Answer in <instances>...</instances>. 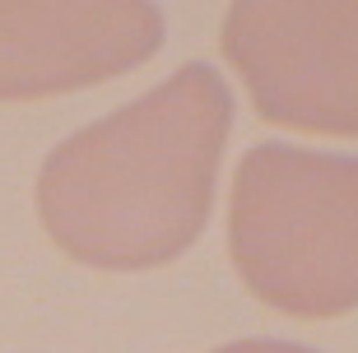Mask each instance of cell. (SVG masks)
<instances>
[{"label": "cell", "mask_w": 358, "mask_h": 353, "mask_svg": "<svg viewBox=\"0 0 358 353\" xmlns=\"http://www.w3.org/2000/svg\"><path fill=\"white\" fill-rule=\"evenodd\" d=\"M233 131V89L205 61L66 135L38 172V219L70 261L154 270L196 247Z\"/></svg>", "instance_id": "6da1fadb"}, {"label": "cell", "mask_w": 358, "mask_h": 353, "mask_svg": "<svg viewBox=\"0 0 358 353\" xmlns=\"http://www.w3.org/2000/svg\"><path fill=\"white\" fill-rule=\"evenodd\" d=\"M228 256L284 316L326 321L358 307V158L266 140L233 177Z\"/></svg>", "instance_id": "7a4b0ae2"}, {"label": "cell", "mask_w": 358, "mask_h": 353, "mask_svg": "<svg viewBox=\"0 0 358 353\" xmlns=\"http://www.w3.org/2000/svg\"><path fill=\"white\" fill-rule=\"evenodd\" d=\"M219 47L261 121L358 140V0H242Z\"/></svg>", "instance_id": "3957f363"}, {"label": "cell", "mask_w": 358, "mask_h": 353, "mask_svg": "<svg viewBox=\"0 0 358 353\" xmlns=\"http://www.w3.org/2000/svg\"><path fill=\"white\" fill-rule=\"evenodd\" d=\"M159 47L163 10L145 0H0V103L107 84Z\"/></svg>", "instance_id": "277c9868"}, {"label": "cell", "mask_w": 358, "mask_h": 353, "mask_svg": "<svg viewBox=\"0 0 358 353\" xmlns=\"http://www.w3.org/2000/svg\"><path fill=\"white\" fill-rule=\"evenodd\" d=\"M214 353H317V349L293 344V340H233V344H224V349H214Z\"/></svg>", "instance_id": "5b68a950"}]
</instances>
